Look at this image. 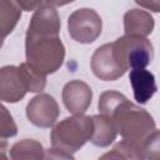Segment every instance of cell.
I'll use <instances>...</instances> for the list:
<instances>
[{
    "label": "cell",
    "mask_w": 160,
    "mask_h": 160,
    "mask_svg": "<svg viewBox=\"0 0 160 160\" xmlns=\"http://www.w3.org/2000/svg\"><path fill=\"white\" fill-rule=\"evenodd\" d=\"M55 5L58 2H40L25 36V62L42 76L56 72L65 59V46L59 36L61 21Z\"/></svg>",
    "instance_id": "obj_1"
},
{
    "label": "cell",
    "mask_w": 160,
    "mask_h": 160,
    "mask_svg": "<svg viewBox=\"0 0 160 160\" xmlns=\"http://www.w3.org/2000/svg\"><path fill=\"white\" fill-rule=\"evenodd\" d=\"M116 131L124 141H128L141 150L145 140L156 130L152 116L142 108L125 99L110 116Z\"/></svg>",
    "instance_id": "obj_2"
},
{
    "label": "cell",
    "mask_w": 160,
    "mask_h": 160,
    "mask_svg": "<svg viewBox=\"0 0 160 160\" xmlns=\"http://www.w3.org/2000/svg\"><path fill=\"white\" fill-rule=\"evenodd\" d=\"M92 129V116L79 114L65 118L51 130V146L54 149L74 154L90 140Z\"/></svg>",
    "instance_id": "obj_3"
},
{
    "label": "cell",
    "mask_w": 160,
    "mask_h": 160,
    "mask_svg": "<svg viewBox=\"0 0 160 160\" xmlns=\"http://www.w3.org/2000/svg\"><path fill=\"white\" fill-rule=\"evenodd\" d=\"M112 54L119 66L129 69H145L154 59V46L148 38L124 35L111 42Z\"/></svg>",
    "instance_id": "obj_4"
},
{
    "label": "cell",
    "mask_w": 160,
    "mask_h": 160,
    "mask_svg": "<svg viewBox=\"0 0 160 160\" xmlns=\"http://www.w3.org/2000/svg\"><path fill=\"white\" fill-rule=\"evenodd\" d=\"M101 16L90 8H81L70 14L68 31L72 40L80 44H91L101 34Z\"/></svg>",
    "instance_id": "obj_5"
},
{
    "label": "cell",
    "mask_w": 160,
    "mask_h": 160,
    "mask_svg": "<svg viewBox=\"0 0 160 160\" xmlns=\"http://www.w3.org/2000/svg\"><path fill=\"white\" fill-rule=\"evenodd\" d=\"M59 114V105L49 94H39L26 105V118L38 128L46 129L54 126Z\"/></svg>",
    "instance_id": "obj_6"
},
{
    "label": "cell",
    "mask_w": 160,
    "mask_h": 160,
    "mask_svg": "<svg viewBox=\"0 0 160 160\" xmlns=\"http://www.w3.org/2000/svg\"><path fill=\"white\" fill-rule=\"evenodd\" d=\"M28 92L26 80L19 66L0 68V100L10 104L20 101Z\"/></svg>",
    "instance_id": "obj_7"
},
{
    "label": "cell",
    "mask_w": 160,
    "mask_h": 160,
    "mask_svg": "<svg viewBox=\"0 0 160 160\" xmlns=\"http://www.w3.org/2000/svg\"><path fill=\"white\" fill-rule=\"evenodd\" d=\"M90 66L94 75L104 81L118 80L125 74L114 58L111 42L104 44L94 51L90 60Z\"/></svg>",
    "instance_id": "obj_8"
},
{
    "label": "cell",
    "mask_w": 160,
    "mask_h": 160,
    "mask_svg": "<svg viewBox=\"0 0 160 160\" xmlns=\"http://www.w3.org/2000/svg\"><path fill=\"white\" fill-rule=\"evenodd\" d=\"M65 108L74 115L84 114L91 104L92 90L82 80L75 79L66 82L61 92Z\"/></svg>",
    "instance_id": "obj_9"
},
{
    "label": "cell",
    "mask_w": 160,
    "mask_h": 160,
    "mask_svg": "<svg viewBox=\"0 0 160 160\" xmlns=\"http://www.w3.org/2000/svg\"><path fill=\"white\" fill-rule=\"evenodd\" d=\"M129 81L132 88L134 99L136 100V102L142 105L146 104L158 90L154 74L146 69L130 70Z\"/></svg>",
    "instance_id": "obj_10"
},
{
    "label": "cell",
    "mask_w": 160,
    "mask_h": 160,
    "mask_svg": "<svg viewBox=\"0 0 160 160\" xmlns=\"http://www.w3.org/2000/svg\"><path fill=\"white\" fill-rule=\"evenodd\" d=\"M155 28L154 18L150 12L141 9H131L124 15L125 35H135L146 38Z\"/></svg>",
    "instance_id": "obj_11"
},
{
    "label": "cell",
    "mask_w": 160,
    "mask_h": 160,
    "mask_svg": "<svg viewBox=\"0 0 160 160\" xmlns=\"http://www.w3.org/2000/svg\"><path fill=\"white\" fill-rule=\"evenodd\" d=\"M92 124H94V129L89 141H91V144H94L95 146L106 148L116 139V135H118L116 128L112 120H110L109 118L100 114L94 115Z\"/></svg>",
    "instance_id": "obj_12"
},
{
    "label": "cell",
    "mask_w": 160,
    "mask_h": 160,
    "mask_svg": "<svg viewBox=\"0 0 160 160\" xmlns=\"http://www.w3.org/2000/svg\"><path fill=\"white\" fill-rule=\"evenodd\" d=\"M20 18L21 9L16 1L0 0V40L12 32Z\"/></svg>",
    "instance_id": "obj_13"
},
{
    "label": "cell",
    "mask_w": 160,
    "mask_h": 160,
    "mask_svg": "<svg viewBox=\"0 0 160 160\" xmlns=\"http://www.w3.org/2000/svg\"><path fill=\"white\" fill-rule=\"evenodd\" d=\"M44 148L40 141L34 139H24L15 142L10 148L11 160H42Z\"/></svg>",
    "instance_id": "obj_14"
},
{
    "label": "cell",
    "mask_w": 160,
    "mask_h": 160,
    "mask_svg": "<svg viewBox=\"0 0 160 160\" xmlns=\"http://www.w3.org/2000/svg\"><path fill=\"white\" fill-rule=\"evenodd\" d=\"M98 160H146L142 151L135 145L121 140L115 144L112 150L101 155Z\"/></svg>",
    "instance_id": "obj_15"
},
{
    "label": "cell",
    "mask_w": 160,
    "mask_h": 160,
    "mask_svg": "<svg viewBox=\"0 0 160 160\" xmlns=\"http://www.w3.org/2000/svg\"><path fill=\"white\" fill-rule=\"evenodd\" d=\"M126 99V96L119 91L115 90H106L104 91L99 98V111L100 115H104L110 119L112 112L116 110V108Z\"/></svg>",
    "instance_id": "obj_16"
},
{
    "label": "cell",
    "mask_w": 160,
    "mask_h": 160,
    "mask_svg": "<svg viewBox=\"0 0 160 160\" xmlns=\"http://www.w3.org/2000/svg\"><path fill=\"white\" fill-rule=\"evenodd\" d=\"M28 85V91L30 92H40L44 90L46 85V76H42L38 74L35 70H32L26 62H22L19 65Z\"/></svg>",
    "instance_id": "obj_17"
},
{
    "label": "cell",
    "mask_w": 160,
    "mask_h": 160,
    "mask_svg": "<svg viewBox=\"0 0 160 160\" xmlns=\"http://www.w3.org/2000/svg\"><path fill=\"white\" fill-rule=\"evenodd\" d=\"M18 134V126L10 111L0 102V139H9Z\"/></svg>",
    "instance_id": "obj_18"
},
{
    "label": "cell",
    "mask_w": 160,
    "mask_h": 160,
    "mask_svg": "<svg viewBox=\"0 0 160 160\" xmlns=\"http://www.w3.org/2000/svg\"><path fill=\"white\" fill-rule=\"evenodd\" d=\"M159 141H160V134L159 130L156 129L142 144L141 146V151L145 156V159L148 160H160V146H159Z\"/></svg>",
    "instance_id": "obj_19"
},
{
    "label": "cell",
    "mask_w": 160,
    "mask_h": 160,
    "mask_svg": "<svg viewBox=\"0 0 160 160\" xmlns=\"http://www.w3.org/2000/svg\"><path fill=\"white\" fill-rule=\"evenodd\" d=\"M42 160H75V158L72 156V154L51 148V149L45 150Z\"/></svg>",
    "instance_id": "obj_20"
},
{
    "label": "cell",
    "mask_w": 160,
    "mask_h": 160,
    "mask_svg": "<svg viewBox=\"0 0 160 160\" xmlns=\"http://www.w3.org/2000/svg\"><path fill=\"white\" fill-rule=\"evenodd\" d=\"M40 2L41 1H16V4L19 5V8L21 10H25V11L35 10L40 5Z\"/></svg>",
    "instance_id": "obj_21"
},
{
    "label": "cell",
    "mask_w": 160,
    "mask_h": 160,
    "mask_svg": "<svg viewBox=\"0 0 160 160\" xmlns=\"http://www.w3.org/2000/svg\"><path fill=\"white\" fill-rule=\"evenodd\" d=\"M136 4L138 5H140V6H142V8H146V9H151L154 12H158L159 11V8H160V2L159 1H154V2H138L136 1Z\"/></svg>",
    "instance_id": "obj_22"
},
{
    "label": "cell",
    "mask_w": 160,
    "mask_h": 160,
    "mask_svg": "<svg viewBox=\"0 0 160 160\" xmlns=\"http://www.w3.org/2000/svg\"><path fill=\"white\" fill-rule=\"evenodd\" d=\"M6 150H8V142L0 139V160H9L6 155Z\"/></svg>",
    "instance_id": "obj_23"
},
{
    "label": "cell",
    "mask_w": 160,
    "mask_h": 160,
    "mask_svg": "<svg viewBox=\"0 0 160 160\" xmlns=\"http://www.w3.org/2000/svg\"><path fill=\"white\" fill-rule=\"evenodd\" d=\"M2 44H4V40H0V49H1V46H2Z\"/></svg>",
    "instance_id": "obj_24"
}]
</instances>
